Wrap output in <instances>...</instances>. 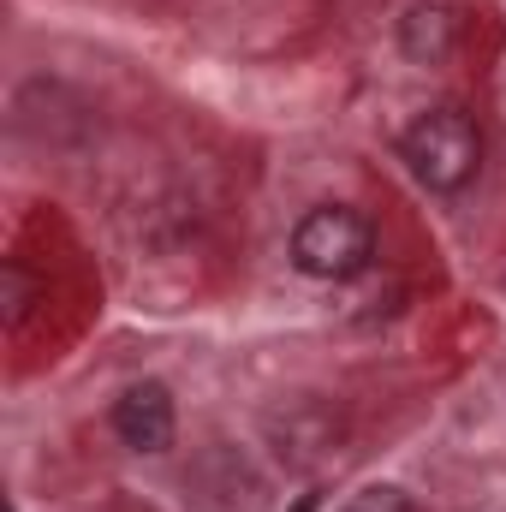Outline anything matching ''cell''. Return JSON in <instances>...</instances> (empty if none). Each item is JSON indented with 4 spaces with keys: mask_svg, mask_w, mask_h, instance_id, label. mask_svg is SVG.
<instances>
[{
    "mask_svg": "<svg viewBox=\"0 0 506 512\" xmlns=\"http://www.w3.org/2000/svg\"><path fill=\"white\" fill-rule=\"evenodd\" d=\"M399 161L435 197H459L483 173V131L465 108H429L399 131Z\"/></svg>",
    "mask_w": 506,
    "mask_h": 512,
    "instance_id": "1",
    "label": "cell"
},
{
    "mask_svg": "<svg viewBox=\"0 0 506 512\" xmlns=\"http://www.w3.org/2000/svg\"><path fill=\"white\" fill-rule=\"evenodd\" d=\"M453 42H459V18H453L447 6H411V12L399 18V48H405V60H417V66H441V60L453 54Z\"/></svg>",
    "mask_w": 506,
    "mask_h": 512,
    "instance_id": "4",
    "label": "cell"
},
{
    "mask_svg": "<svg viewBox=\"0 0 506 512\" xmlns=\"http://www.w3.org/2000/svg\"><path fill=\"white\" fill-rule=\"evenodd\" d=\"M376 256V227L370 215L346 209V203H322L292 227V268L310 280H358Z\"/></svg>",
    "mask_w": 506,
    "mask_h": 512,
    "instance_id": "2",
    "label": "cell"
},
{
    "mask_svg": "<svg viewBox=\"0 0 506 512\" xmlns=\"http://www.w3.org/2000/svg\"><path fill=\"white\" fill-rule=\"evenodd\" d=\"M173 429H179L173 393L161 382H137L114 399V435L126 441L131 453H167L173 447Z\"/></svg>",
    "mask_w": 506,
    "mask_h": 512,
    "instance_id": "3",
    "label": "cell"
},
{
    "mask_svg": "<svg viewBox=\"0 0 506 512\" xmlns=\"http://www.w3.org/2000/svg\"><path fill=\"white\" fill-rule=\"evenodd\" d=\"M0 286H6V322H24L30 304H36V280H30L18 262H6V268H0Z\"/></svg>",
    "mask_w": 506,
    "mask_h": 512,
    "instance_id": "5",
    "label": "cell"
},
{
    "mask_svg": "<svg viewBox=\"0 0 506 512\" xmlns=\"http://www.w3.org/2000/svg\"><path fill=\"white\" fill-rule=\"evenodd\" d=\"M340 512H411V501H405L399 489H387V483H381V489H358Z\"/></svg>",
    "mask_w": 506,
    "mask_h": 512,
    "instance_id": "6",
    "label": "cell"
},
{
    "mask_svg": "<svg viewBox=\"0 0 506 512\" xmlns=\"http://www.w3.org/2000/svg\"><path fill=\"white\" fill-rule=\"evenodd\" d=\"M292 512H316V495H304V501H298Z\"/></svg>",
    "mask_w": 506,
    "mask_h": 512,
    "instance_id": "7",
    "label": "cell"
}]
</instances>
